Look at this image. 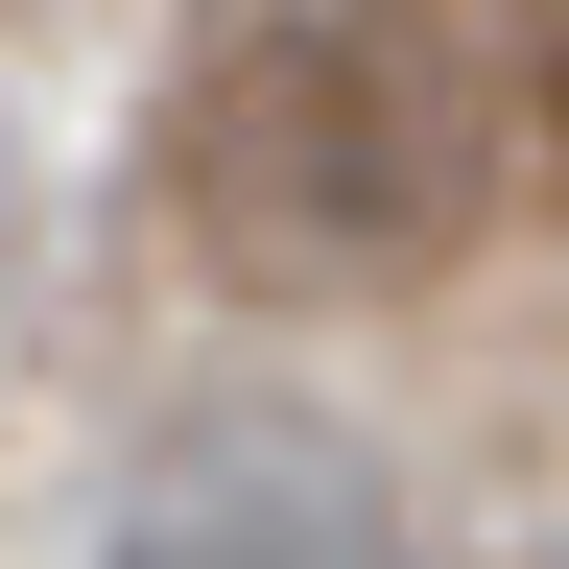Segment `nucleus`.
Returning <instances> with one entry per match:
<instances>
[{
  "label": "nucleus",
  "mask_w": 569,
  "mask_h": 569,
  "mask_svg": "<svg viewBox=\"0 0 569 569\" xmlns=\"http://www.w3.org/2000/svg\"><path fill=\"white\" fill-rule=\"evenodd\" d=\"M522 190H569V0L522 24Z\"/></svg>",
  "instance_id": "obj_3"
},
{
  "label": "nucleus",
  "mask_w": 569,
  "mask_h": 569,
  "mask_svg": "<svg viewBox=\"0 0 569 569\" xmlns=\"http://www.w3.org/2000/svg\"><path fill=\"white\" fill-rule=\"evenodd\" d=\"M96 569H427V522L332 403H190V427L119 451Z\"/></svg>",
  "instance_id": "obj_2"
},
{
  "label": "nucleus",
  "mask_w": 569,
  "mask_h": 569,
  "mask_svg": "<svg viewBox=\"0 0 569 569\" xmlns=\"http://www.w3.org/2000/svg\"><path fill=\"white\" fill-rule=\"evenodd\" d=\"M522 190V24L498 0H261L167 96V238L238 309H403Z\"/></svg>",
  "instance_id": "obj_1"
}]
</instances>
